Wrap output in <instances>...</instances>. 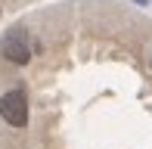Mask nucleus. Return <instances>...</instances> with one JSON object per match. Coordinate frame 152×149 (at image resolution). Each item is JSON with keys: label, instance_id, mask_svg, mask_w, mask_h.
<instances>
[{"label": "nucleus", "instance_id": "nucleus-1", "mask_svg": "<svg viewBox=\"0 0 152 149\" xmlns=\"http://www.w3.org/2000/svg\"><path fill=\"white\" fill-rule=\"evenodd\" d=\"M0 118L10 127L28 124V93H25V87H12L0 96Z\"/></svg>", "mask_w": 152, "mask_h": 149}, {"label": "nucleus", "instance_id": "nucleus-3", "mask_svg": "<svg viewBox=\"0 0 152 149\" xmlns=\"http://www.w3.org/2000/svg\"><path fill=\"white\" fill-rule=\"evenodd\" d=\"M134 3H137V6H146V0H134Z\"/></svg>", "mask_w": 152, "mask_h": 149}, {"label": "nucleus", "instance_id": "nucleus-2", "mask_svg": "<svg viewBox=\"0 0 152 149\" xmlns=\"http://www.w3.org/2000/svg\"><path fill=\"white\" fill-rule=\"evenodd\" d=\"M0 53H3V59L12 62V65H28L31 62V37L25 34L22 28H12L10 34L3 37V44H0Z\"/></svg>", "mask_w": 152, "mask_h": 149}]
</instances>
